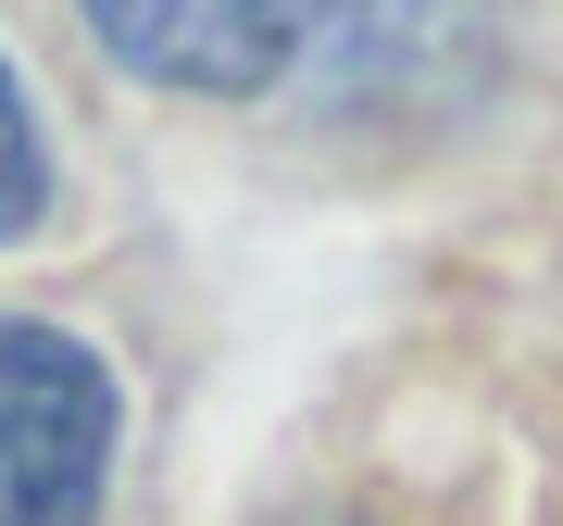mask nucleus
Here are the masks:
<instances>
[{"instance_id": "f03ea898", "label": "nucleus", "mask_w": 563, "mask_h": 526, "mask_svg": "<svg viewBox=\"0 0 563 526\" xmlns=\"http://www.w3.org/2000/svg\"><path fill=\"white\" fill-rule=\"evenodd\" d=\"M101 51L139 88H188V101H239V88H276L288 51H301L313 0H88Z\"/></svg>"}, {"instance_id": "f257e3e1", "label": "nucleus", "mask_w": 563, "mask_h": 526, "mask_svg": "<svg viewBox=\"0 0 563 526\" xmlns=\"http://www.w3.org/2000/svg\"><path fill=\"white\" fill-rule=\"evenodd\" d=\"M113 476V364L38 314H0V526H88Z\"/></svg>"}, {"instance_id": "7ed1b4c3", "label": "nucleus", "mask_w": 563, "mask_h": 526, "mask_svg": "<svg viewBox=\"0 0 563 526\" xmlns=\"http://www.w3.org/2000/svg\"><path fill=\"white\" fill-rule=\"evenodd\" d=\"M51 201V163H38V125H25V88H13V63H0V239H25Z\"/></svg>"}]
</instances>
